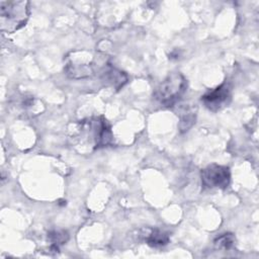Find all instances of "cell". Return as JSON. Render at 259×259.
<instances>
[{
	"label": "cell",
	"instance_id": "6da1fadb",
	"mask_svg": "<svg viewBox=\"0 0 259 259\" xmlns=\"http://www.w3.org/2000/svg\"><path fill=\"white\" fill-rule=\"evenodd\" d=\"M29 17L28 1H1L0 24L3 32L12 33L23 27Z\"/></svg>",
	"mask_w": 259,
	"mask_h": 259
},
{
	"label": "cell",
	"instance_id": "7a4b0ae2",
	"mask_svg": "<svg viewBox=\"0 0 259 259\" xmlns=\"http://www.w3.org/2000/svg\"><path fill=\"white\" fill-rule=\"evenodd\" d=\"M186 88L187 81L185 77L179 72H174L169 74L159 84L154 92V97L160 104L170 107L180 100Z\"/></svg>",
	"mask_w": 259,
	"mask_h": 259
},
{
	"label": "cell",
	"instance_id": "3957f363",
	"mask_svg": "<svg viewBox=\"0 0 259 259\" xmlns=\"http://www.w3.org/2000/svg\"><path fill=\"white\" fill-rule=\"evenodd\" d=\"M201 183L204 188L225 189L231 181V172L229 167L210 164L201 171Z\"/></svg>",
	"mask_w": 259,
	"mask_h": 259
},
{
	"label": "cell",
	"instance_id": "277c9868",
	"mask_svg": "<svg viewBox=\"0 0 259 259\" xmlns=\"http://www.w3.org/2000/svg\"><path fill=\"white\" fill-rule=\"evenodd\" d=\"M83 123L90 132L92 141L94 142V149L105 147L111 143L112 133L110 125L103 116L93 117Z\"/></svg>",
	"mask_w": 259,
	"mask_h": 259
},
{
	"label": "cell",
	"instance_id": "5b68a950",
	"mask_svg": "<svg viewBox=\"0 0 259 259\" xmlns=\"http://www.w3.org/2000/svg\"><path fill=\"white\" fill-rule=\"evenodd\" d=\"M231 85L226 81L220 86L208 90L201 96V102L210 111H218L229 104L231 100Z\"/></svg>",
	"mask_w": 259,
	"mask_h": 259
},
{
	"label": "cell",
	"instance_id": "8992f818",
	"mask_svg": "<svg viewBox=\"0 0 259 259\" xmlns=\"http://www.w3.org/2000/svg\"><path fill=\"white\" fill-rule=\"evenodd\" d=\"M143 241L150 247H163L169 243V234L160 229H145L141 234Z\"/></svg>",
	"mask_w": 259,
	"mask_h": 259
},
{
	"label": "cell",
	"instance_id": "52a82bcc",
	"mask_svg": "<svg viewBox=\"0 0 259 259\" xmlns=\"http://www.w3.org/2000/svg\"><path fill=\"white\" fill-rule=\"evenodd\" d=\"M180 117L179 121V130L181 133L187 132L195 122L196 109L189 105H183L179 108L178 113Z\"/></svg>",
	"mask_w": 259,
	"mask_h": 259
},
{
	"label": "cell",
	"instance_id": "ba28073f",
	"mask_svg": "<svg viewBox=\"0 0 259 259\" xmlns=\"http://www.w3.org/2000/svg\"><path fill=\"white\" fill-rule=\"evenodd\" d=\"M103 81H105L108 85L118 90L127 82V76L123 72L115 68L109 67L103 73Z\"/></svg>",
	"mask_w": 259,
	"mask_h": 259
},
{
	"label": "cell",
	"instance_id": "9c48e42d",
	"mask_svg": "<svg viewBox=\"0 0 259 259\" xmlns=\"http://www.w3.org/2000/svg\"><path fill=\"white\" fill-rule=\"evenodd\" d=\"M48 239L51 242V250L58 252L59 247L69 240V234L64 230H55L48 234Z\"/></svg>",
	"mask_w": 259,
	"mask_h": 259
},
{
	"label": "cell",
	"instance_id": "30bf717a",
	"mask_svg": "<svg viewBox=\"0 0 259 259\" xmlns=\"http://www.w3.org/2000/svg\"><path fill=\"white\" fill-rule=\"evenodd\" d=\"M235 242H236V238L234 234L226 233V234H222L214 240V246L218 249L229 250L235 245Z\"/></svg>",
	"mask_w": 259,
	"mask_h": 259
}]
</instances>
